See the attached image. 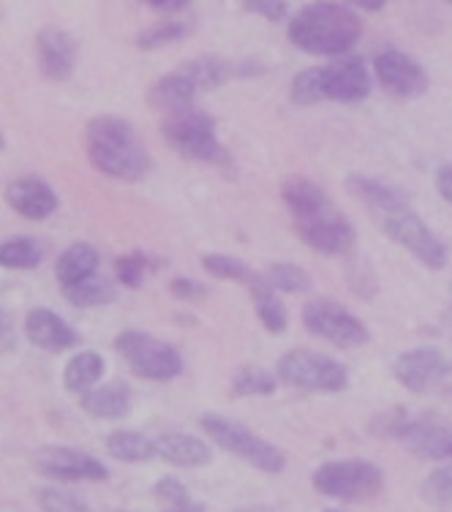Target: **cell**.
I'll return each mask as SVG.
<instances>
[{
	"mask_svg": "<svg viewBox=\"0 0 452 512\" xmlns=\"http://www.w3.org/2000/svg\"><path fill=\"white\" fill-rule=\"evenodd\" d=\"M25 335H28L30 344L39 346L44 352H52V355L74 349L79 344L77 330L66 319H60L55 311H50V308H33V311H28V316H25Z\"/></svg>",
	"mask_w": 452,
	"mask_h": 512,
	"instance_id": "obj_18",
	"label": "cell"
},
{
	"mask_svg": "<svg viewBox=\"0 0 452 512\" xmlns=\"http://www.w3.org/2000/svg\"><path fill=\"white\" fill-rule=\"evenodd\" d=\"M243 9L267 22H284L289 17L286 0H243Z\"/></svg>",
	"mask_w": 452,
	"mask_h": 512,
	"instance_id": "obj_36",
	"label": "cell"
},
{
	"mask_svg": "<svg viewBox=\"0 0 452 512\" xmlns=\"http://www.w3.org/2000/svg\"><path fill=\"white\" fill-rule=\"evenodd\" d=\"M107 453L115 461L145 463L156 458V439H148L137 431H112L107 436Z\"/></svg>",
	"mask_w": 452,
	"mask_h": 512,
	"instance_id": "obj_26",
	"label": "cell"
},
{
	"mask_svg": "<svg viewBox=\"0 0 452 512\" xmlns=\"http://www.w3.org/2000/svg\"><path fill=\"white\" fill-rule=\"evenodd\" d=\"M349 6H354V9H360V11H382L384 6H387V0H346Z\"/></svg>",
	"mask_w": 452,
	"mask_h": 512,
	"instance_id": "obj_42",
	"label": "cell"
},
{
	"mask_svg": "<svg viewBox=\"0 0 452 512\" xmlns=\"http://www.w3.org/2000/svg\"><path fill=\"white\" fill-rule=\"evenodd\" d=\"M156 267H161V262L153 259V254H145V251H128V254L115 259V278H118L123 286H128V289H139Z\"/></svg>",
	"mask_w": 452,
	"mask_h": 512,
	"instance_id": "obj_29",
	"label": "cell"
},
{
	"mask_svg": "<svg viewBox=\"0 0 452 512\" xmlns=\"http://www.w3.org/2000/svg\"><path fill=\"white\" fill-rule=\"evenodd\" d=\"M199 425L213 442L226 450V453L237 455L243 458L246 463L256 466L259 472L265 474H281L286 466V455L278 450L276 444H270L262 436H256L251 428H246L243 423L237 420H229L224 414H202L199 417Z\"/></svg>",
	"mask_w": 452,
	"mask_h": 512,
	"instance_id": "obj_7",
	"label": "cell"
},
{
	"mask_svg": "<svg viewBox=\"0 0 452 512\" xmlns=\"http://www.w3.org/2000/svg\"><path fill=\"white\" fill-rule=\"evenodd\" d=\"M99 265V248L90 246V243H71L69 248H63V254L55 262V278H58L60 289H63V286L79 284L82 278L99 273Z\"/></svg>",
	"mask_w": 452,
	"mask_h": 512,
	"instance_id": "obj_22",
	"label": "cell"
},
{
	"mask_svg": "<svg viewBox=\"0 0 452 512\" xmlns=\"http://www.w3.org/2000/svg\"><path fill=\"white\" fill-rule=\"evenodd\" d=\"M374 77L390 96L403 101L420 99L431 88L428 71L401 50H384L374 58Z\"/></svg>",
	"mask_w": 452,
	"mask_h": 512,
	"instance_id": "obj_13",
	"label": "cell"
},
{
	"mask_svg": "<svg viewBox=\"0 0 452 512\" xmlns=\"http://www.w3.org/2000/svg\"><path fill=\"white\" fill-rule=\"evenodd\" d=\"M423 499L436 510L452 507V469H436L425 477Z\"/></svg>",
	"mask_w": 452,
	"mask_h": 512,
	"instance_id": "obj_33",
	"label": "cell"
},
{
	"mask_svg": "<svg viewBox=\"0 0 452 512\" xmlns=\"http://www.w3.org/2000/svg\"><path fill=\"white\" fill-rule=\"evenodd\" d=\"M452 365L450 360L436 349V346H417L403 355L395 357L393 376L398 379L401 387L409 393L423 395L428 390H436L439 384L450 376Z\"/></svg>",
	"mask_w": 452,
	"mask_h": 512,
	"instance_id": "obj_14",
	"label": "cell"
},
{
	"mask_svg": "<svg viewBox=\"0 0 452 512\" xmlns=\"http://www.w3.org/2000/svg\"><path fill=\"white\" fill-rule=\"evenodd\" d=\"M6 202L14 213H20L28 221H44L58 210V194L52 191L47 180L36 178V175L11 180L6 186Z\"/></svg>",
	"mask_w": 452,
	"mask_h": 512,
	"instance_id": "obj_17",
	"label": "cell"
},
{
	"mask_svg": "<svg viewBox=\"0 0 452 512\" xmlns=\"http://www.w3.org/2000/svg\"><path fill=\"white\" fill-rule=\"evenodd\" d=\"M145 6L156 11H167V14H175V11H183L191 3V0H142Z\"/></svg>",
	"mask_w": 452,
	"mask_h": 512,
	"instance_id": "obj_41",
	"label": "cell"
},
{
	"mask_svg": "<svg viewBox=\"0 0 452 512\" xmlns=\"http://www.w3.org/2000/svg\"><path fill=\"white\" fill-rule=\"evenodd\" d=\"M199 96H202L199 88L191 82V77H188L180 66H177L175 71H169L167 77L158 79L156 85L148 90L150 107L158 109V112H164V115L177 112V109L194 107V101H197Z\"/></svg>",
	"mask_w": 452,
	"mask_h": 512,
	"instance_id": "obj_20",
	"label": "cell"
},
{
	"mask_svg": "<svg viewBox=\"0 0 452 512\" xmlns=\"http://www.w3.org/2000/svg\"><path fill=\"white\" fill-rule=\"evenodd\" d=\"M314 488L341 502H371L384 488V472L371 461H327L314 472Z\"/></svg>",
	"mask_w": 452,
	"mask_h": 512,
	"instance_id": "obj_10",
	"label": "cell"
},
{
	"mask_svg": "<svg viewBox=\"0 0 452 512\" xmlns=\"http://www.w3.org/2000/svg\"><path fill=\"white\" fill-rule=\"evenodd\" d=\"M115 352H118L131 374L148 382H172L183 374V357L175 346L161 341L156 335L142 333V330H123L115 338Z\"/></svg>",
	"mask_w": 452,
	"mask_h": 512,
	"instance_id": "obj_8",
	"label": "cell"
},
{
	"mask_svg": "<svg viewBox=\"0 0 452 512\" xmlns=\"http://www.w3.org/2000/svg\"><path fill=\"white\" fill-rule=\"evenodd\" d=\"M36 58H39L41 77L50 82H66L77 69L79 44L69 30L47 25L36 36Z\"/></svg>",
	"mask_w": 452,
	"mask_h": 512,
	"instance_id": "obj_15",
	"label": "cell"
},
{
	"mask_svg": "<svg viewBox=\"0 0 452 512\" xmlns=\"http://www.w3.org/2000/svg\"><path fill=\"white\" fill-rule=\"evenodd\" d=\"M104 371H107V365L99 352H90V349L79 352L63 368V387L77 395L88 393L90 387H96V382L104 376Z\"/></svg>",
	"mask_w": 452,
	"mask_h": 512,
	"instance_id": "obj_23",
	"label": "cell"
},
{
	"mask_svg": "<svg viewBox=\"0 0 452 512\" xmlns=\"http://www.w3.org/2000/svg\"><path fill=\"white\" fill-rule=\"evenodd\" d=\"M172 512H202V507H199V504H194V507H186V510H172Z\"/></svg>",
	"mask_w": 452,
	"mask_h": 512,
	"instance_id": "obj_43",
	"label": "cell"
},
{
	"mask_svg": "<svg viewBox=\"0 0 452 512\" xmlns=\"http://www.w3.org/2000/svg\"><path fill=\"white\" fill-rule=\"evenodd\" d=\"M289 216L295 221L297 237L316 254L341 256L349 254L357 240L354 224L333 205L327 191L319 183L303 175H292L281 186Z\"/></svg>",
	"mask_w": 452,
	"mask_h": 512,
	"instance_id": "obj_2",
	"label": "cell"
},
{
	"mask_svg": "<svg viewBox=\"0 0 452 512\" xmlns=\"http://www.w3.org/2000/svg\"><path fill=\"white\" fill-rule=\"evenodd\" d=\"M156 455L161 461H167L169 466L177 469H199L207 466L213 453H210V444L202 442L199 436L180 434V431H169L156 439Z\"/></svg>",
	"mask_w": 452,
	"mask_h": 512,
	"instance_id": "obj_19",
	"label": "cell"
},
{
	"mask_svg": "<svg viewBox=\"0 0 452 512\" xmlns=\"http://www.w3.org/2000/svg\"><path fill=\"white\" fill-rule=\"evenodd\" d=\"M286 36L297 50L316 58H341L363 36V22L354 9L335 0H314L289 20Z\"/></svg>",
	"mask_w": 452,
	"mask_h": 512,
	"instance_id": "obj_3",
	"label": "cell"
},
{
	"mask_svg": "<svg viewBox=\"0 0 452 512\" xmlns=\"http://www.w3.org/2000/svg\"><path fill=\"white\" fill-rule=\"evenodd\" d=\"M371 96V74L360 55H341L325 66H311L292 77L289 99L297 107H314L322 101L357 104Z\"/></svg>",
	"mask_w": 452,
	"mask_h": 512,
	"instance_id": "obj_5",
	"label": "cell"
},
{
	"mask_svg": "<svg viewBox=\"0 0 452 512\" xmlns=\"http://www.w3.org/2000/svg\"><path fill=\"white\" fill-rule=\"evenodd\" d=\"M278 374L267 371V368H259V365H243L240 371L232 379V393L240 395V398H248V395H273L278 387Z\"/></svg>",
	"mask_w": 452,
	"mask_h": 512,
	"instance_id": "obj_30",
	"label": "cell"
},
{
	"mask_svg": "<svg viewBox=\"0 0 452 512\" xmlns=\"http://www.w3.org/2000/svg\"><path fill=\"white\" fill-rule=\"evenodd\" d=\"M169 292H172V297H177V300H199V297L207 295V286L199 284V281H194V278L177 276V278H172Z\"/></svg>",
	"mask_w": 452,
	"mask_h": 512,
	"instance_id": "obj_37",
	"label": "cell"
},
{
	"mask_svg": "<svg viewBox=\"0 0 452 512\" xmlns=\"http://www.w3.org/2000/svg\"><path fill=\"white\" fill-rule=\"evenodd\" d=\"M131 387L123 382H107L101 387H90L88 393L79 395L82 412L96 420H120L131 412Z\"/></svg>",
	"mask_w": 452,
	"mask_h": 512,
	"instance_id": "obj_21",
	"label": "cell"
},
{
	"mask_svg": "<svg viewBox=\"0 0 452 512\" xmlns=\"http://www.w3.org/2000/svg\"><path fill=\"white\" fill-rule=\"evenodd\" d=\"M17 344V333H14V325H11L9 314L0 308V352H9Z\"/></svg>",
	"mask_w": 452,
	"mask_h": 512,
	"instance_id": "obj_39",
	"label": "cell"
},
{
	"mask_svg": "<svg viewBox=\"0 0 452 512\" xmlns=\"http://www.w3.org/2000/svg\"><path fill=\"white\" fill-rule=\"evenodd\" d=\"M33 466L39 474L60 483H104L109 477V469L99 458L63 444L39 447L33 455Z\"/></svg>",
	"mask_w": 452,
	"mask_h": 512,
	"instance_id": "obj_12",
	"label": "cell"
},
{
	"mask_svg": "<svg viewBox=\"0 0 452 512\" xmlns=\"http://www.w3.org/2000/svg\"><path fill=\"white\" fill-rule=\"evenodd\" d=\"M303 327L316 338L341 346V349H354V346H363L371 341V333L363 325V319H357L349 308L335 303L330 297H314L305 303Z\"/></svg>",
	"mask_w": 452,
	"mask_h": 512,
	"instance_id": "obj_11",
	"label": "cell"
},
{
	"mask_svg": "<svg viewBox=\"0 0 452 512\" xmlns=\"http://www.w3.org/2000/svg\"><path fill=\"white\" fill-rule=\"evenodd\" d=\"M267 284L273 286L276 292H284V295H303V292H311V276L305 273L303 267L295 265V262H276V265L267 267Z\"/></svg>",
	"mask_w": 452,
	"mask_h": 512,
	"instance_id": "obj_31",
	"label": "cell"
},
{
	"mask_svg": "<svg viewBox=\"0 0 452 512\" xmlns=\"http://www.w3.org/2000/svg\"><path fill=\"white\" fill-rule=\"evenodd\" d=\"M85 150L93 167L101 175L123 183H137L150 172L153 161L139 134L126 118L118 115H99L85 128Z\"/></svg>",
	"mask_w": 452,
	"mask_h": 512,
	"instance_id": "obj_4",
	"label": "cell"
},
{
	"mask_svg": "<svg viewBox=\"0 0 452 512\" xmlns=\"http://www.w3.org/2000/svg\"><path fill=\"white\" fill-rule=\"evenodd\" d=\"M325 512H341V510H325Z\"/></svg>",
	"mask_w": 452,
	"mask_h": 512,
	"instance_id": "obj_46",
	"label": "cell"
},
{
	"mask_svg": "<svg viewBox=\"0 0 452 512\" xmlns=\"http://www.w3.org/2000/svg\"><path fill=\"white\" fill-rule=\"evenodd\" d=\"M158 502L169 504L172 510H186V507H194V499H191V493L188 488L177 477H161L153 488Z\"/></svg>",
	"mask_w": 452,
	"mask_h": 512,
	"instance_id": "obj_35",
	"label": "cell"
},
{
	"mask_svg": "<svg viewBox=\"0 0 452 512\" xmlns=\"http://www.w3.org/2000/svg\"><path fill=\"white\" fill-rule=\"evenodd\" d=\"M44 251L33 237H9L0 243V267L6 270H33L41 265Z\"/></svg>",
	"mask_w": 452,
	"mask_h": 512,
	"instance_id": "obj_28",
	"label": "cell"
},
{
	"mask_svg": "<svg viewBox=\"0 0 452 512\" xmlns=\"http://www.w3.org/2000/svg\"><path fill=\"white\" fill-rule=\"evenodd\" d=\"M395 439L414 453L417 458H431V461H439V458H447L452 447V434L450 428L436 420H428V417H403V423L398 425L395 431Z\"/></svg>",
	"mask_w": 452,
	"mask_h": 512,
	"instance_id": "obj_16",
	"label": "cell"
},
{
	"mask_svg": "<svg viewBox=\"0 0 452 512\" xmlns=\"http://www.w3.org/2000/svg\"><path fill=\"white\" fill-rule=\"evenodd\" d=\"M447 458H450V461H452V447H450V455H447Z\"/></svg>",
	"mask_w": 452,
	"mask_h": 512,
	"instance_id": "obj_45",
	"label": "cell"
},
{
	"mask_svg": "<svg viewBox=\"0 0 452 512\" xmlns=\"http://www.w3.org/2000/svg\"><path fill=\"white\" fill-rule=\"evenodd\" d=\"M63 297H66L74 308H99L109 306V303L118 297V289H115V284H112L107 276L93 273V276L82 278L79 284L63 286Z\"/></svg>",
	"mask_w": 452,
	"mask_h": 512,
	"instance_id": "obj_25",
	"label": "cell"
},
{
	"mask_svg": "<svg viewBox=\"0 0 452 512\" xmlns=\"http://www.w3.org/2000/svg\"><path fill=\"white\" fill-rule=\"evenodd\" d=\"M188 36V25L180 20H164L156 22V25H150L137 36V47L139 50H161V47H167V44H177V41H183Z\"/></svg>",
	"mask_w": 452,
	"mask_h": 512,
	"instance_id": "obj_32",
	"label": "cell"
},
{
	"mask_svg": "<svg viewBox=\"0 0 452 512\" xmlns=\"http://www.w3.org/2000/svg\"><path fill=\"white\" fill-rule=\"evenodd\" d=\"M36 499H39L41 512H93L79 496L60 491V488H41Z\"/></svg>",
	"mask_w": 452,
	"mask_h": 512,
	"instance_id": "obj_34",
	"label": "cell"
},
{
	"mask_svg": "<svg viewBox=\"0 0 452 512\" xmlns=\"http://www.w3.org/2000/svg\"><path fill=\"white\" fill-rule=\"evenodd\" d=\"M346 188L357 202L368 207V213L384 235L406 248L420 265L431 267V270H442L447 265L450 251L439 237L433 235L423 218L417 216V210L401 188L387 186L382 180L363 178V175H352L346 180Z\"/></svg>",
	"mask_w": 452,
	"mask_h": 512,
	"instance_id": "obj_1",
	"label": "cell"
},
{
	"mask_svg": "<svg viewBox=\"0 0 452 512\" xmlns=\"http://www.w3.org/2000/svg\"><path fill=\"white\" fill-rule=\"evenodd\" d=\"M202 270L218 281H237L248 289L262 281V273H254L243 259L229 254H205L202 256Z\"/></svg>",
	"mask_w": 452,
	"mask_h": 512,
	"instance_id": "obj_27",
	"label": "cell"
},
{
	"mask_svg": "<svg viewBox=\"0 0 452 512\" xmlns=\"http://www.w3.org/2000/svg\"><path fill=\"white\" fill-rule=\"evenodd\" d=\"M3 148H6V145H3V134H0V150H3Z\"/></svg>",
	"mask_w": 452,
	"mask_h": 512,
	"instance_id": "obj_44",
	"label": "cell"
},
{
	"mask_svg": "<svg viewBox=\"0 0 452 512\" xmlns=\"http://www.w3.org/2000/svg\"><path fill=\"white\" fill-rule=\"evenodd\" d=\"M161 137L175 150L177 156L197 161V164H229V153L221 145L216 120L197 107L177 109L161 120Z\"/></svg>",
	"mask_w": 452,
	"mask_h": 512,
	"instance_id": "obj_6",
	"label": "cell"
},
{
	"mask_svg": "<svg viewBox=\"0 0 452 512\" xmlns=\"http://www.w3.org/2000/svg\"><path fill=\"white\" fill-rule=\"evenodd\" d=\"M349 286L360 297H371L376 292V278L371 270H363L360 265L349 267Z\"/></svg>",
	"mask_w": 452,
	"mask_h": 512,
	"instance_id": "obj_38",
	"label": "cell"
},
{
	"mask_svg": "<svg viewBox=\"0 0 452 512\" xmlns=\"http://www.w3.org/2000/svg\"><path fill=\"white\" fill-rule=\"evenodd\" d=\"M278 379L308 393H341L349 384V371L335 357L314 349H289L276 365Z\"/></svg>",
	"mask_w": 452,
	"mask_h": 512,
	"instance_id": "obj_9",
	"label": "cell"
},
{
	"mask_svg": "<svg viewBox=\"0 0 452 512\" xmlns=\"http://www.w3.org/2000/svg\"><path fill=\"white\" fill-rule=\"evenodd\" d=\"M436 191H439V197L452 205V164H444L439 172H436Z\"/></svg>",
	"mask_w": 452,
	"mask_h": 512,
	"instance_id": "obj_40",
	"label": "cell"
},
{
	"mask_svg": "<svg viewBox=\"0 0 452 512\" xmlns=\"http://www.w3.org/2000/svg\"><path fill=\"white\" fill-rule=\"evenodd\" d=\"M251 292V303L256 308V316H259V322L265 325L267 333L281 335L289 325V314H286V306L281 303V297H276V289L267 284L265 273H262V281L256 286L248 289Z\"/></svg>",
	"mask_w": 452,
	"mask_h": 512,
	"instance_id": "obj_24",
	"label": "cell"
}]
</instances>
